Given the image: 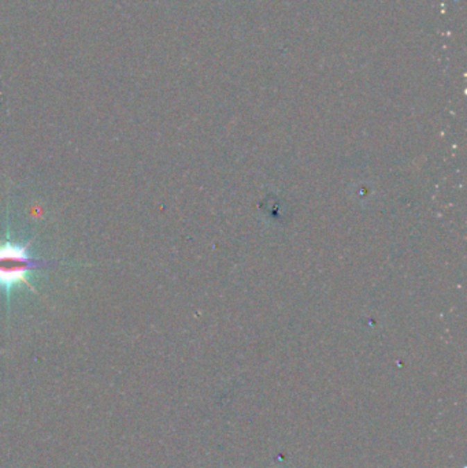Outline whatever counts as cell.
<instances>
[{
    "label": "cell",
    "mask_w": 467,
    "mask_h": 468,
    "mask_svg": "<svg viewBox=\"0 0 467 468\" xmlns=\"http://www.w3.org/2000/svg\"><path fill=\"white\" fill-rule=\"evenodd\" d=\"M47 264L44 260L35 259L31 257L28 247L11 241L0 244V288L6 291L10 297L12 289L18 286H28L33 291L29 284V274L33 270Z\"/></svg>",
    "instance_id": "obj_1"
}]
</instances>
